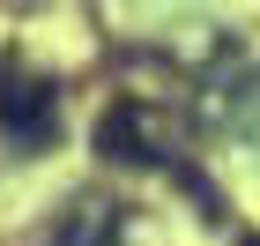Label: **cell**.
I'll use <instances>...</instances> for the list:
<instances>
[{"mask_svg":"<svg viewBox=\"0 0 260 246\" xmlns=\"http://www.w3.org/2000/svg\"><path fill=\"white\" fill-rule=\"evenodd\" d=\"M52 127H60V97H52V82L8 52V60H0V134L30 149V142H52Z\"/></svg>","mask_w":260,"mask_h":246,"instance_id":"obj_1","label":"cell"},{"mask_svg":"<svg viewBox=\"0 0 260 246\" xmlns=\"http://www.w3.org/2000/svg\"><path fill=\"white\" fill-rule=\"evenodd\" d=\"M104 157H119V164H149V157H171L164 149V134H156V120L141 112V104H119L112 120H104Z\"/></svg>","mask_w":260,"mask_h":246,"instance_id":"obj_2","label":"cell"},{"mask_svg":"<svg viewBox=\"0 0 260 246\" xmlns=\"http://www.w3.org/2000/svg\"><path fill=\"white\" fill-rule=\"evenodd\" d=\"M245 246H260V239H245Z\"/></svg>","mask_w":260,"mask_h":246,"instance_id":"obj_3","label":"cell"}]
</instances>
